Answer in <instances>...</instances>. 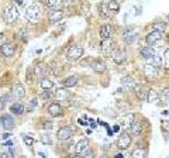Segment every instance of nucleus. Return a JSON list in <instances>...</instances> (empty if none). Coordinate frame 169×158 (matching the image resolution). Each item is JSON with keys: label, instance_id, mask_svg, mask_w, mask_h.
Instances as JSON below:
<instances>
[{"label": "nucleus", "instance_id": "nucleus-1", "mask_svg": "<svg viewBox=\"0 0 169 158\" xmlns=\"http://www.w3.org/2000/svg\"><path fill=\"white\" fill-rule=\"evenodd\" d=\"M25 17H27V20L30 23H33V24L38 23L40 21V17H41L40 7H38L37 4H33V6L27 7V9H25Z\"/></svg>", "mask_w": 169, "mask_h": 158}, {"label": "nucleus", "instance_id": "nucleus-2", "mask_svg": "<svg viewBox=\"0 0 169 158\" xmlns=\"http://www.w3.org/2000/svg\"><path fill=\"white\" fill-rule=\"evenodd\" d=\"M4 16H6V20L7 23H14L17 18H19V10L14 4H9V6L4 9Z\"/></svg>", "mask_w": 169, "mask_h": 158}, {"label": "nucleus", "instance_id": "nucleus-3", "mask_svg": "<svg viewBox=\"0 0 169 158\" xmlns=\"http://www.w3.org/2000/svg\"><path fill=\"white\" fill-rule=\"evenodd\" d=\"M83 55V47L80 45H72L68 51V58L71 59V61H78L80 59Z\"/></svg>", "mask_w": 169, "mask_h": 158}, {"label": "nucleus", "instance_id": "nucleus-4", "mask_svg": "<svg viewBox=\"0 0 169 158\" xmlns=\"http://www.w3.org/2000/svg\"><path fill=\"white\" fill-rule=\"evenodd\" d=\"M73 127H71V126H66V127H62L58 130V133H56V137H58V140L61 141H65V140H69L72 136H73Z\"/></svg>", "mask_w": 169, "mask_h": 158}, {"label": "nucleus", "instance_id": "nucleus-5", "mask_svg": "<svg viewBox=\"0 0 169 158\" xmlns=\"http://www.w3.org/2000/svg\"><path fill=\"white\" fill-rule=\"evenodd\" d=\"M131 144V136L128 133H123L121 136H118V140H117V148L120 150H126L130 147Z\"/></svg>", "mask_w": 169, "mask_h": 158}, {"label": "nucleus", "instance_id": "nucleus-6", "mask_svg": "<svg viewBox=\"0 0 169 158\" xmlns=\"http://www.w3.org/2000/svg\"><path fill=\"white\" fill-rule=\"evenodd\" d=\"M162 33H158V31H151L149 34H148L147 37H145V43L148 44V47H152V44L158 43L159 40H162Z\"/></svg>", "mask_w": 169, "mask_h": 158}, {"label": "nucleus", "instance_id": "nucleus-7", "mask_svg": "<svg viewBox=\"0 0 169 158\" xmlns=\"http://www.w3.org/2000/svg\"><path fill=\"white\" fill-rule=\"evenodd\" d=\"M0 52L3 57H13L16 52V45L13 43H4L0 47Z\"/></svg>", "mask_w": 169, "mask_h": 158}, {"label": "nucleus", "instance_id": "nucleus-8", "mask_svg": "<svg viewBox=\"0 0 169 158\" xmlns=\"http://www.w3.org/2000/svg\"><path fill=\"white\" fill-rule=\"evenodd\" d=\"M135 37H137V34H135V31H134V28H132V27L126 28V30H124L123 38H124V41H126V44H134Z\"/></svg>", "mask_w": 169, "mask_h": 158}, {"label": "nucleus", "instance_id": "nucleus-9", "mask_svg": "<svg viewBox=\"0 0 169 158\" xmlns=\"http://www.w3.org/2000/svg\"><path fill=\"white\" fill-rule=\"evenodd\" d=\"M0 122H2V126L4 127V130H11L14 127V118L10 114H3L0 117Z\"/></svg>", "mask_w": 169, "mask_h": 158}, {"label": "nucleus", "instance_id": "nucleus-10", "mask_svg": "<svg viewBox=\"0 0 169 158\" xmlns=\"http://www.w3.org/2000/svg\"><path fill=\"white\" fill-rule=\"evenodd\" d=\"M47 113L49 116H52V117H58V116L62 114V107L59 103H51L47 109Z\"/></svg>", "mask_w": 169, "mask_h": 158}, {"label": "nucleus", "instance_id": "nucleus-11", "mask_svg": "<svg viewBox=\"0 0 169 158\" xmlns=\"http://www.w3.org/2000/svg\"><path fill=\"white\" fill-rule=\"evenodd\" d=\"M113 59L116 64H123L127 59V52L124 51V49H116V51L113 52Z\"/></svg>", "mask_w": 169, "mask_h": 158}, {"label": "nucleus", "instance_id": "nucleus-12", "mask_svg": "<svg viewBox=\"0 0 169 158\" xmlns=\"http://www.w3.org/2000/svg\"><path fill=\"white\" fill-rule=\"evenodd\" d=\"M110 35H111V26L103 24L100 27V38L103 41H106V40H110Z\"/></svg>", "mask_w": 169, "mask_h": 158}, {"label": "nucleus", "instance_id": "nucleus-13", "mask_svg": "<svg viewBox=\"0 0 169 158\" xmlns=\"http://www.w3.org/2000/svg\"><path fill=\"white\" fill-rule=\"evenodd\" d=\"M121 86L128 91V89H134L137 85H135V81L132 76H124V78L121 79Z\"/></svg>", "mask_w": 169, "mask_h": 158}, {"label": "nucleus", "instance_id": "nucleus-14", "mask_svg": "<svg viewBox=\"0 0 169 158\" xmlns=\"http://www.w3.org/2000/svg\"><path fill=\"white\" fill-rule=\"evenodd\" d=\"M87 148H89V141L87 140H80L79 143L75 146V152L76 154H83V152H86Z\"/></svg>", "mask_w": 169, "mask_h": 158}, {"label": "nucleus", "instance_id": "nucleus-15", "mask_svg": "<svg viewBox=\"0 0 169 158\" xmlns=\"http://www.w3.org/2000/svg\"><path fill=\"white\" fill-rule=\"evenodd\" d=\"M99 14L101 18H107L110 17V10H109V3L107 2H101L99 6Z\"/></svg>", "mask_w": 169, "mask_h": 158}, {"label": "nucleus", "instance_id": "nucleus-16", "mask_svg": "<svg viewBox=\"0 0 169 158\" xmlns=\"http://www.w3.org/2000/svg\"><path fill=\"white\" fill-rule=\"evenodd\" d=\"M144 75L147 76L148 79H154L155 76L158 75V69L152 65H145L144 67Z\"/></svg>", "mask_w": 169, "mask_h": 158}, {"label": "nucleus", "instance_id": "nucleus-17", "mask_svg": "<svg viewBox=\"0 0 169 158\" xmlns=\"http://www.w3.org/2000/svg\"><path fill=\"white\" fill-rule=\"evenodd\" d=\"M140 55H141V58H144V59H149V58H152L155 55V49L152 48V47H144V48H141V51H140Z\"/></svg>", "mask_w": 169, "mask_h": 158}, {"label": "nucleus", "instance_id": "nucleus-18", "mask_svg": "<svg viewBox=\"0 0 169 158\" xmlns=\"http://www.w3.org/2000/svg\"><path fill=\"white\" fill-rule=\"evenodd\" d=\"M13 95H14V97H17V99H21V97H24L25 96L24 86H23L21 83H17V85L13 88Z\"/></svg>", "mask_w": 169, "mask_h": 158}, {"label": "nucleus", "instance_id": "nucleus-19", "mask_svg": "<svg viewBox=\"0 0 169 158\" xmlns=\"http://www.w3.org/2000/svg\"><path fill=\"white\" fill-rule=\"evenodd\" d=\"M62 18H64V13L61 10H55V12H51V14H49V23L55 24V23L61 21Z\"/></svg>", "mask_w": 169, "mask_h": 158}, {"label": "nucleus", "instance_id": "nucleus-20", "mask_svg": "<svg viewBox=\"0 0 169 158\" xmlns=\"http://www.w3.org/2000/svg\"><path fill=\"white\" fill-rule=\"evenodd\" d=\"M92 68L96 73H103L106 71V64L103 61H100V59H96L92 64Z\"/></svg>", "mask_w": 169, "mask_h": 158}, {"label": "nucleus", "instance_id": "nucleus-21", "mask_svg": "<svg viewBox=\"0 0 169 158\" xmlns=\"http://www.w3.org/2000/svg\"><path fill=\"white\" fill-rule=\"evenodd\" d=\"M76 83H78V76L71 75V76H68V78L64 79L62 86H64V88H72V86H75Z\"/></svg>", "mask_w": 169, "mask_h": 158}, {"label": "nucleus", "instance_id": "nucleus-22", "mask_svg": "<svg viewBox=\"0 0 169 158\" xmlns=\"http://www.w3.org/2000/svg\"><path fill=\"white\" fill-rule=\"evenodd\" d=\"M130 130H131V134H132V136H135V137L141 136V133H142V126H141V123H140V122H135V120H134V123L131 124Z\"/></svg>", "mask_w": 169, "mask_h": 158}, {"label": "nucleus", "instance_id": "nucleus-23", "mask_svg": "<svg viewBox=\"0 0 169 158\" xmlns=\"http://www.w3.org/2000/svg\"><path fill=\"white\" fill-rule=\"evenodd\" d=\"M40 86H41L42 91H51V89L54 88V82L51 81V79H48V78H42L40 81Z\"/></svg>", "mask_w": 169, "mask_h": 158}, {"label": "nucleus", "instance_id": "nucleus-24", "mask_svg": "<svg viewBox=\"0 0 169 158\" xmlns=\"http://www.w3.org/2000/svg\"><path fill=\"white\" fill-rule=\"evenodd\" d=\"M134 91H135V95H137V97H138L140 100H147L148 92L145 91V89L142 88V86H135Z\"/></svg>", "mask_w": 169, "mask_h": 158}, {"label": "nucleus", "instance_id": "nucleus-25", "mask_svg": "<svg viewBox=\"0 0 169 158\" xmlns=\"http://www.w3.org/2000/svg\"><path fill=\"white\" fill-rule=\"evenodd\" d=\"M134 117L135 116L132 114V113H128V114H126L123 117V120H121V123H123V126L124 127H127V128H130L131 127V124L134 123Z\"/></svg>", "mask_w": 169, "mask_h": 158}, {"label": "nucleus", "instance_id": "nucleus-26", "mask_svg": "<svg viewBox=\"0 0 169 158\" xmlns=\"http://www.w3.org/2000/svg\"><path fill=\"white\" fill-rule=\"evenodd\" d=\"M113 47H114V43L111 40H106V41H103V43L100 44V48L103 52H110Z\"/></svg>", "mask_w": 169, "mask_h": 158}, {"label": "nucleus", "instance_id": "nucleus-27", "mask_svg": "<svg viewBox=\"0 0 169 158\" xmlns=\"http://www.w3.org/2000/svg\"><path fill=\"white\" fill-rule=\"evenodd\" d=\"M10 112H13L14 114L20 116V114L24 113V106L20 105V103H14V105H11V107H10Z\"/></svg>", "mask_w": 169, "mask_h": 158}, {"label": "nucleus", "instance_id": "nucleus-28", "mask_svg": "<svg viewBox=\"0 0 169 158\" xmlns=\"http://www.w3.org/2000/svg\"><path fill=\"white\" fill-rule=\"evenodd\" d=\"M45 4L48 7H51L52 12H55V10H58V7H61L64 3H62V2H58V0H47Z\"/></svg>", "mask_w": 169, "mask_h": 158}, {"label": "nucleus", "instance_id": "nucleus-29", "mask_svg": "<svg viewBox=\"0 0 169 158\" xmlns=\"http://www.w3.org/2000/svg\"><path fill=\"white\" fill-rule=\"evenodd\" d=\"M158 97H159V95H158V92L155 91V89H151V91H148V96H147V100L148 102H155L158 100Z\"/></svg>", "mask_w": 169, "mask_h": 158}, {"label": "nucleus", "instance_id": "nucleus-30", "mask_svg": "<svg viewBox=\"0 0 169 158\" xmlns=\"http://www.w3.org/2000/svg\"><path fill=\"white\" fill-rule=\"evenodd\" d=\"M107 3H109V10H110L111 13H117V12H118V9H120V3H118V2L111 0V2H107Z\"/></svg>", "mask_w": 169, "mask_h": 158}, {"label": "nucleus", "instance_id": "nucleus-31", "mask_svg": "<svg viewBox=\"0 0 169 158\" xmlns=\"http://www.w3.org/2000/svg\"><path fill=\"white\" fill-rule=\"evenodd\" d=\"M131 157H132V158H144V157H145V150H142V148H135L134 151L131 152Z\"/></svg>", "mask_w": 169, "mask_h": 158}, {"label": "nucleus", "instance_id": "nucleus-32", "mask_svg": "<svg viewBox=\"0 0 169 158\" xmlns=\"http://www.w3.org/2000/svg\"><path fill=\"white\" fill-rule=\"evenodd\" d=\"M165 23L163 21H161V23H154V24H152V30L154 31H158V33H163V31H165Z\"/></svg>", "mask_w": 169, "mask_h": 158}, {"label": "nucleus", "instance_id": "nucleus-33", "mask_svg": "<svg viewBox=\"0 0 169 158\" xmlns=\"http://www.w3.org/2000/svg\"><path fill=\"white\" fill-rule=\"evenodd\" d=\"M52 96H54V95H52V92H51V91H42V93L40 95V99H41V100L47 102V100H51Z\"/></svg>", "mask_w": 169, "mask_h": 158}, {"label": "nucleus", "instance_id": "nucleus-34", "mask_svg": "<svg viewBox=\"0 0 169 158\" xmlns=\"http://www.w3.org/2000/svg\"><path fill=\"white\" fill-rule=\"evenodd\" d=\"M40 127H41V128H44V130H52L54 123L51 122V120H42V123H41Z\"/></svg>", "mask_w": 169, "mask_h": 158}, {"label": "nucleus", "instance_id": "nucleus-35", "mask_svg": "<svg viewBox=\"0 0 169 158\" xmlns=\"http://www.w3.org/2000/svg\"><path fill=\"white\" fill-rule=\"evenodd\" d=\"M41 143L45 144V146H51V144H52V138H51L49 134H42V136H41Z\"/></svg>", "mask_w": 169, "mask_h": 158}, {"label": "nucleus", "instance_id": "nucleus-36", "mask_svg": "<svg viewBox=\"0 0 169 158\" xmlns=\"http://www.w3.org/2000/svg\"><path fill=\"white\" fill-rule=\"evenodd\" d=\"M161 65H162V61H161V57H159V55L155 54V57L152 58V67H155V68L158 69V68H159Z\"/></svg>", "mask_w": 169, "mask_h": 158}, {"label": "nucleus", "instance_id": "nucleus-37", "mask_svg": "<svg viewBox=\"0 0 169 158\" xmlns=\"http://www.w3.org/2000/svg\"><path fill=\"white\" fill-rule=\"evenodd\" d=\"M9 99H10L9 95H2L0 96V109H3L6 106V103H9Z\"/></svg>", "mask_w": 169, "mask_h": 158}, {"label": "nucleus", "instance_id": "nucleus-38", "mask_svg": "<svg viewBox=\"0 0 169 158\" xmlns=\"http://www.w3.org/2000/svg\"><path fill=\"white\" fill-rule=\"evenodd\" d=\"M55 96L58 97V99H65L66 97V91L65 89H56V92H55Z\"/></svg>", "mask_w": 169, "mask_h": 158}, {"label": "nucleus", "instance_id": "nucleus-39", "mask_svg": "<svg viewBox=\"0 0 169 158\" xmlns=\"http://www.w3.org/2000/svg\"><path fill=\"white\" fill-rule=\"evenodd\" d=\"M23 140H24V143H25V146H28V147H31L34 144V138L33 137H28V136H23Z\"/></svg>", "mask_w": 169, "mask_h": 158}, {"label": "nucleus", "instance_id": "nucleus-40", "mask_svg": "<svg viewBox=\"0 0 169 158\" xmlns=\"http://www.w3.org/2000/svg\"><path fill=\"white\" fill-rule=\"evenodd\" d=\"M163 62H165V67L169 68V49L163 51Z\"/></svg>", "mask_w": 169, "mask_h": 158}, {"label": "nucleus", "instance_id": "nucleus-41", "mask_svg": "<svg viewBox=\"0 0 169 158\" xmlns=\"http://www.w3.org/2000/svg\"><path fill=\"white\" fill-rule=\"evenodd\" d=\"M47 71V68L44 67V65H37V67L34 68V72L37 73V75H40V73H42V72H45Z\"/></svg>", "mask_w": 169, "mask_h": 158}, {"label": "nucleus", "instance_id": "nucleus-42", "mask_svg": "<svg viewBox=\"0 0 169 158\" xmlns=\"http://www.w3.org/2000/svg\"><path fill=\"white\" fill-rule=\"evenodd\" d=\"M35 106H37V99H33V100H31V103H30V106H28V112H33Z\"/></svg>", "mask_w": 169, "mask_h": 158}, {"label": "nucleus", "instance_id": "nucleus-43", "mask_svg": "<svg viewBox=\"0 0 169 158\" xmlns=\"http://www.w3.org/2000/svg\"><path fill=\"white\" fill-rule=\"evenodd\" d=\"M80 158H95V154H93L92 151H87V152H85V155L80 157Z\"/></svg>", "mask_w": 169, "mask_h": 158}, {"label": "nucleus", "instance_id": "nucleus-44", "mask_svg": "<svg viewBox=\"0 0 169 158\" xmlns=\"http://www.w3.org/2000/svg\"><path fill=\"white\" fill-rule=\"evenodd\" d=\"M163 97H166V100L169 102V88H166V89H163Z\"/></svg>", "mask_w": 169, "mask_h": 158}, {"label": "nucleus", "instance_id": "nucleus-45", "mask_svg": "<svg viewBox=\"0 0 169 158\" xmlns=\"http://www.w3.org/2000/svg\"><path fill=\"white\" fill-rule=\"evenodd\" d=\"M0 158H11V157H10V154H7V152H2V154H0Z\"/></svg>", "mask_w": 169, "mask_h": 158}, {"label": "nucleus", "instance_id": "nucleus-46", "mask_svg": "<svg viewBox=\"0 0 169 158\" xmlns=\"http://www.w3.org/2000/svg\"><path fill=\"white\" fill-rule=\"evenodd\" d=\"M78 122H79V124H82V126H86L87 123L85 122V120H83V118H79V120H78Z\"/></svg>", "mask_w": 169, "mask_h": 158}, {"label": "nucleus", "instance_id": "nucleus-47", "mask_svg": "<svg viewBox=\"0 0 169 158\" xmlns=\"http://www.w3.org/2000/svg\"><path fill=\"white\" fill-rule=\"evenodd\" d=\"M114 158H124V155L121 154V152H117V154L114 155Z\"/></svg>", "mask_w": 169, "mask_h": 158}, {"label": "nucleus", "instance_id": "nucleus-48", "mask_svg": "<svg viewBox=\"0 0 169 158\" xmlns=\"http://www.w3.org/2000/svg\"><path fill=\"white\" fill-rule=\"evenodd\" d=\"M106 128H107V134H109V136H111V134H113V131H111V128L109 127V126H106Z\"/></svg>", "mask_w": 169, "mask_h": 158}, {"label": "nucleus", "instance_id": "nucleus-49", "mask_svg": "<svg viewBox=\"0 0 169 158\" xmlns=\"http://www.w3.org/2000/svg\"><path fill=\"white\" fill-rule=\"evenodd\" d=\"M113 130L116 131V133H117V131H120V126H118V124H116V126H114V128H113Z\"/></svg>", "mask_w": 169, "mask_h": 158}, {"label": "nucleus", "instance_id": "nucleus-50", "mask_svg": "<svg viewBox=\"0 0 169 158\" xmlns=\"http://www.w3.org/2000/svg\"><path fill=\"white\" fill-rule=\"evenodd\" d=\"M10 136H11V134H10V133H4V134H3V138H4V140H6V138H9Z\"/></svg>", "mask_w": 169, "mask_h": 158}, {"label": "nucleus", "instance_id": "nucleus-51", "mask_svg": "<svg viewBox=\"0 0 169 158\" xmlns=\"http://www.w3.org/2000/svg\"><path fill=\"white\" fill-rule=\"evenodd\" d=\"M40 157H41V158H47V155H45V152H40Z\"/></svg>", "mask_w": 169, "mask_h": 158}, {"label": "nucleus", "instance_id": "nucleus-52", "mask_svg": "<svg viewBox=\"0 0 169 158\" xmlns=\"http://www.w3.org/2000/svg\"><path fill=\"white\" fill-rule=\"evenodd\" d=\"M2 38H3V34L0 33V41H2Z\"/></svg>", "mask_w": 169, "mask_h": 158}, {"label": "nucleus", "instance_id": "nucleus-53", "mask_svg": "<svg viewBox=\"0 0 169 158\" xmlns=\"http://www.w3.org/2000/svg\"><path fill=\"white\" fill-rule=\"evenodd\" d=\"M73 158H80V157H79V155H75V157H73Z\"/></svg>", "mask_w": 169, "mask_h": 158}, {"label": "nucleus", "instance_id": "nucleus-54", "mask_svg": "<svg viewBox=\"0 0 169 158\" xmlns=\"http://www.w3.org/2000/svg\"><path fill=\"white\" fill-rule=\"evenodd\" d=\"M168 21H169V17H168Z\"/></svg>", "mask_w": 169, "mask_h": 158}]
</instances>
